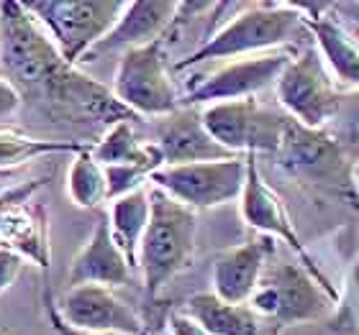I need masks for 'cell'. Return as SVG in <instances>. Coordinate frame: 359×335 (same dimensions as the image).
I'll list each match as a JSON object with an SVG mask.
<instances>
[{"label": "cell", "mask_w": 359, "mask_h": 335, "mask_svg": "<svg viewBox=\"0 0 359 335\" xmlns=\"http://www.w3.org/2000/svg\"><path fill=\"white\" fill-rule=\"evenodd\" d=\"M306 34L303 6H287V3L241 6V13H236L224 29L205 38L193 54L180 59L175 69H190L213 59H244V57L277 52L280 46L292 44Z\"/></svg>", "instance_id": "1"}, {"label": "cell", "mask_w": 359, "mask_h": 335, "mask_svg": "<svg viewBox=\"0 0 359 335\" xmlns=\"http://www.w3.org/2000/svg\"><path fill=\"white\" fill-rule=\"evenodd\" d=\"M198 213L167 192L149 190V223L139 243L136 269L142 271L144 292L154 299L180 271L193 264Z\"/></svg>", "instance_id": "2"}, {"label": "cell", "mask_w": 359, "mask_h": 335, "mask_svg": "<svg viewBox=\"0 0 359 335\" xmlns=\"http://www.w3.org/2000/svg\"><path fill=\"white\" fill-rule=\"evenodd\" d=\"M0 67L6 80L26 90L46 92V87L69 67L44 26L23 3H0Z\"/></svg>", "instance_id": "3"}, {"label": "cell", "mask_w": 359, "mask_h": 335, "mask_svg": "<svg viewBox=\"0 0 359 335\" xmlns=\"http://www.w3.org/2000/svg\"><path fill=\"white\" fill-rule=\"evenodd\" d=\"M60 49L69 67L83 62L90 49L116 26L126 3L118 0H39L23 3Z\"/></svg>", "instance_id": "4"}, {"label": "cell", "mask_w": 359, "mask_h": 335, "mask_svg": "<svg viewBox=\"0 0 359 335\" xmlns=\"http://www.w3.org/2000/svg\"><path fill=\"white\" fill-rule=\"evenodd\" d=\"M334 299V287L316 279L308 269L298 264H277L264 269L249 305L255 313L272 318L280 325H298L326 318Z\"/></svg>", "instance_id": "5"}, {"label": "cell", "mask_w": 359, "mask_h": 335, "mask_svg": "<svg viewBox=\"0 0 359 335\" xmlns=\"http://www.w3.org/2000/svg\"><path fill=\"white\" fill-rule=\"evenodd\" d=\"M113 95L139 118H165L182 108L162 41L121 54V64L113 77Z\"/></svg>", "instance_id": "6"}, {"label": "cell", "mask_w": 359, "mask_h": 335, "mask_svg": "<svg viewBox=\"0 0 359 335\" xmlns=\"http://www.w3.org/2000/svg\"><path fill=\"white\" fill-rule=\"evenodd\" d=\"M277 103L287 118L311 131H323L339 115L341 97L334 87V77L313 46L292 54L290 64L275 83Z\"/></svg>", "instance_id": "7"}, {"label": "cell", "mask_w": 359, "mask_h": 335, "mask_svg": "<svg viewBox=\"0 0 359 335\" xmlns=\"http://www.w3.org/2000/svg\"><path fill=\"white\" fill-rule=\"evenodd\" d=\"M201 120L210 138L236 157L272 154L280 149L287 115L259 105L255 97L201 108Z\"/></svg>", "instance_id": "8"}, {"label": "cell", "mask_w": 359, "mask_h": 335, "mask_svg": "<svg viewBox=\"0 0 359 335\" xmlns=\"http://www.w3.org/2000/svg\"><path fill=\"white\" fill-rule=\"evenodd\" d=\"M275 159L290 177L318 190L346 192L352 187V164L337 138L326 131L303 128L292 118H287Z\"/></svg>", "instance_id": "9"}, {"label": "cell", "mask_w": 359, "mask_h": 335, "mask_svg": "<svg viewBox=\"0 0 359 335\" xmlns=\"http://www.w3.org/2000/svg\"><path fill=\"white\" fill-rule=\"evenodd\" d=\"M151 187L193 210H208L241 197L247 179V154L216 162L159 166L151 174Z\"/></svg>", "instance_id": "10"}, {"label": "cell", "mask_w": 359, "mask_h": 335, "mask_svg": "<svg viewBox=\"0 0 359 335\" xmlns=\"http://www.w3.org/2000/svg\"><path fill=\"white\" fill-rule=\"evenodd\" d=\"M290 52L277 49V52L244 57V59H236L231 64H224L213 75L205 77L198 87L190 90V95L182 100V105L201 108V105L255 97L257 92H262L277 83V77L283 75V69L290 64Z\"/></svg>", "instance_id": "11"}, {"label": "cell", "mask_w": 359, "mask_h": 335, "mask_svg": "<svg viewBox=\"0 0 359 335\" xmlns=\"http://www.w3.org/2000/svg\"><path fill=\"white\" fill-rule=\"evenodd\" d=\"M239 210H241V220L255 228V231H262L267 236H277L283 238L292 251L298 253L300 261H303V269H308L316 279L329 284V279L318 271V266L313 264L311 253L306 251L303 241H300L295 225H292V218L285 208L283 197L267 185V179L262 177L259 164H257V154H247V179H244V190H241L239 197Z\"/></svg>", "instance_id": "12"}, {"label": "cell", "mask_w": 359, "mask_h": 335, "mask_svg": "<svg viewBox=\"0 0 359 335\" xmlns=\"http://www.w3.org/2000/svg\"><path fill=\"white\" fill-rule=\"evenodd\" d=\"M57 315L69 328L88 333H121V335H147L142 318L131 307L113 294L108 287L83 284L69 287L60 302H54Z\"/></svg>", "instance_id": "13"}, {"label": "cell", "mask_w": 359, "mask_h": 335, "mask_svg": "<svg viewBox=\"0 0 359 335\" xmlns=\"http://www.w3.org/2000/svg\"><path fill=\"white\" fill-rule=\"evenodd\" d=\"M157 138L154 146L162 154L165 166L195 164V162H216V159H231L236 154L226 151L221 143L210 138L201 120V108L182 105L180 111L170 113L165 118H157Z\"/></svg>", "instance_id": "14"}, {"label": "cell", "mask_w": 359, "mask_h": 335, "mask_svg": "<svg viewBox=\"0 0 359 335\" xmlns=\"http://www.w3.org/2000/svg\"><path fill=\"white\" fill-rule=\"evenodd\" d=\"M177 13L180 3H170V0H136V3H126L116 26L90 49L88 57L128 52V49H139V46H147L151 41H162L165 31L175 23Z\"/></svg>", "instance_id": "15"}, {"label": "cell", "mask_w": 359, "mask_h": 335, "mask_svg": "<svg viewBox=\"0 0 359 335\" xmlns=\"http://www.w3.org/2000/svg\"><path fill=\"white\" fill-rule=\"evenodd\" d=\"M269 251V241L255 238L221 253L213 261V294L229 305H247L267 269Z\"/></svg>", "instance_id": "16"}, {"label": "cell", "mask_w": 359, "mask_h": 335, "mask_svg": "<svg viewBox=\"0 0 359 335\" xmlns=\"http://www.w3.org/2000/svg\"><path fill=\"white\" fill-rule=\"evenodd\" d=\"M131 279V266L126 256L116 246V241L108 228V218H100L93 225L90 238L80 248L67 271L69 287H83V284H97V287H121Z\"/></svg>", "instance_id": "17"}, {"label": "cell", "mask_w": 359, "mask_h": 335, "mask_svg": "<svg viewBox=\"0 0 359 335\" xmlns=\"http://www.w3.org/2000/svg\"><path fill=\"white\" fill-rule=\"evenodd\" d=\"M0 246L11 248L26 261L49 269L52 248L46 231V208L31 200L15 202L0 215Z\"/></svg>", "instance_id": "18"}, {"label": "cell", "mask_w": 359, "mask_h": 335, "mask_svg": "<svg viewBox=\"0 0 359 335\" xmlns=\"http://www.w3.org/2000/svg\"><path fill=\"white\" fill-rule=\"evenodd\" d=\"M306 10V8H303ZM306 29L316 41V52L331 77L359 90V38L346 29L339 15H311L306 10Z\"/></svg>", "instance_id": "19"}, {"label": "cell", "mask_w": 359, "mask_h": 335, "mask_svg": "<svg viewBox=\"0 0 359 335\" xmlns=\"http://www.w3.org/2000/svg\"><path fill=\"white\" fill-rule=\"evenodd\" d=\"M187 318L205 335H259V320L252 307L229 305L213 292L187 299Z\"/></svg>", "instance_id": "20"}, {"label": "cell", "mask_w": 359, "mask_h": 335, "mask_svg": "<svg viewBox=\"0 0 359 335\" xmlns=\"http://www.w3.org/2000/svg\"><path fill=\"white\" fill-rule=\"evenodd\" d=\"M90 154L100 166L139 164L151 169V174L159 166H165L154 141H144L142 136L136 134L134 120H121V123L108 128L103 138L90 149Z\"/></svg>", "instance_id": "21"}, {"label": "cell", "mask_w": 359, "mask_h": 335, "mask_svg": "<svg viewBox=\"0 0 359 335\" xmlns=\"http://www.w3.org/2000/svg\"><path fill=\"white\" fill-rule=\"evenodd\" d=\"M108 228L116 241V246L126 256L128 266L136 269V259H139V243L149 223V190L142 187L136 192H128L118 200L111 202L108 210Z\"/></svg>", "instance_id": "22"}, {"label": "cell", "mask_w": 359, "mask_h": 335, "mask_svg": "<svg viewBox=\"0 0 359 335\" xmlns=\"http://www.w3.org/2000/svg\"><path fill=\"white\" fill-rule=\"evenodd\" d=\"M93 149V143L80 141H49V138H34L15 131H0V171L15 169L21 164L46 159L52 154H83Z\"/></svg>", "instance_id": "23"}, {"label": "cell", "mask_w": 359, "mask_h": 335, "mask_svg": "<svg viewBox=\"0 0 359 335\" xmlns=\"http://www.w3.org/2000/svg\"><path fill=\"white\" fill-rule=\"evenodd\" d=\"M67 194L77 208H97L100 202L108 200V185H105V171L97 164L93 154L83 151L72 159L67 169Z\"/></svg>", "instance_id": "24"}, {"label": "cell", "mask_w": 359, "mask_h": 335, "mask_svg": "<svg viewBox=\"0 0 359 335\" xmlns=\"http://www.w3.org/2000/svg\"><path fill=\"white\" fill-rule=\"evenodd\" d=\"M105 171V185H108V200H118L123 194L142 190L144 182L151 177V169L139 164H116L103 166Z\"/></svg>", "instance_id": "25"}, {"label": "cell", "mask_w": 359, "mask_h": 335, "mask_svg": "<svg viewBox=\"0 0 359 335\" xmlns=\"http://www.w3.org/2000/svg\"><path fill=\"white\" fill-rule=\"evenodd\" d=\"M23 266H26L23 256H18V253L6 246H0V297L15 284V279L21 276Z\"/></svg>", "instance_id": "26"}, {"label": "cell", "mask_w": 359, "mask_h": 335, "mask_svg": "<svg viewBox=\"0 0 359 335\" xmlns=\"http://www.w3.org/2000/svg\"><path fill=\"white\" fill-rule=\"evenodd\" d=\"M44 182L46 179H29V182H23V185L11 187L6 192H0V215H3V210H8L11 205H15V202L31 200V197L44 187Z\"/></svg>", "instance_id": "27"}, {"label": "cell", "mask_w": 359, "mask_h": 335, "mask_svg": "<svg viewBox=\"0 0 359 335\" xmlns=\"http://www.w3.org/2000/svg\"><path fill=\"white\" fill-rule=\"evenodd\" d=\"M44 305H46V320H49L52 335H121V333H88V330L69 328L67 322L57 315V307H54V299H52V294H49V292H46V297H44Z\"/></svg>", "instance_id": "28"}, {"label": "cell", "mask_w": 359, "mask_h": 335, "mask_svg": "<svg viewBox=\"0 0 359 335\" xmlns=\"http://www.w3.org/2000/svg\"><path fill=\"white\" fill-rule=\"evenodd\" d=\"M21 108V90L0 75V120L11 118Z\"/></svg>", "instance_id": "29"}, {"label": "cell", "mask_w": 359, "mask_h": 335, "mask_svg": "<svg viewBox=\"0 0 359 335\" xmlns=\"http://www.w3.org/2000/svg\"><path fill=\"white\" fill-rule=\"evenodd\" d=\"M337 10H346V13H352V18L359 21V3H346V6H337Z\"/></svg>", "instance_id": "30"}, {"label": "cell", "mask_w": 359, "mask_h": 335, "mask_svg": "<svg viewBox=\"0 0 359 335\" xmlns=\"http://www.w3.org/2000/svg\"><path fill=\"white\" fill-rule=\"evenodd\" d=\"M352 190L359 194V162L357 164H352Z\"/></svg>", "instance_id": "31"}, {"label": "cell", "mask_w": 359, "mask_h": 335, "mask_svg": "<svg viewBox=\"0 0 359 335\" xmlns=\"http://www.w3.org/2000/svg\"><path fill=\"white\" fill-rule=\"evenodd\" d=\"M0 335H6V330H3V328H0Z\"/></svg>", "instance_id": "32"}]
</instances>
